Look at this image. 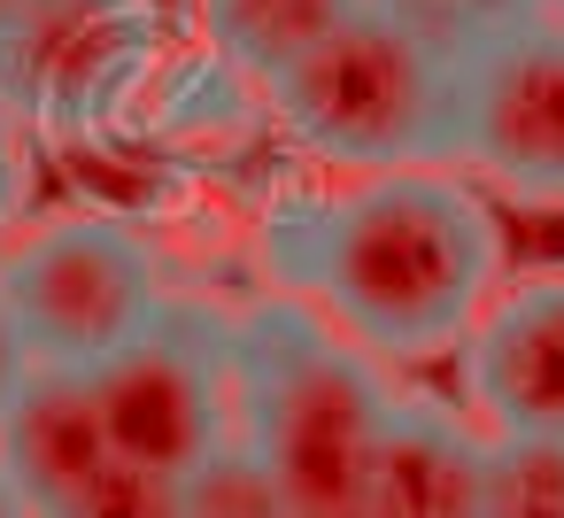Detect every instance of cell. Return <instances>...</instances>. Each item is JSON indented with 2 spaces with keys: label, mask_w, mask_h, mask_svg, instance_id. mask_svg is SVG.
<instances>
[{
  "label": "cell",
  "mask_w": 564,
  "mask_h": 518,
  "mask_svg": "<svg viewBox=\"0 0 564 518\" xmlns=\"http://www.w3.org/2000/svg\"><path fill=\"white\" fill-rule=\"evenodd\" d=\"M17 202H24V171H17V148H9V125H0V233H9V217H17Z\"/></svg>",
  "instance_id": "cell-15"
},
{
  "label": "cell",
  "mask_w": 564,
  "mask_h": 518,
  "mask_svg": "<svg viewBox=\"0 0 564 518\" xmlns=\"http://www.w3.org/2000/svg\"><path fill=\"white\" fill-rule=\"evenodd\" d=\"M178 518H286V503H279L271 472L256 464V449L232 433L194 472H178Z\"/></svg>",
  "instance_id": "cell-12"
},
{
  "label": "cell",
  "mask_w": 564,
  "mask_h": 518,
  "mask_svg": "<svg viewBox=\"0 0 564 518\" xmlns=\"http://www.w3.org/2000/svg\"><path fill=\"white\" fill-rule=\"evenodd\" d=\"M32 364H24V348H17V325H9V310H0V410H9V395H17V379H24Z\"/></svg>",
  "instance_id": "cell-16"
},
{
  "label": "cell",
  "mask_w": 564,
  "mask_h": 518,
  "mask_svg": "<svg viewBox=\"0 0 564 518\" xmlns=\"http://www.w3.org/2000/svg\"><path fill=\"white\" fill-rule=\"evenodd\" d=\"M394 387L310 302L232 310V433L271 472L286 518H356Z\"/></svg>",
  "instance_id": "cell-2"
},
{
  "label": "cell",
  "mask_w": 564,
  "mask_h": 518,
  "mask_svg": "<svg viewBox=\"0 0 564 518\" xmlns=\"http://www.w3.org/2000/svg\"><path fill=\"white\" fill-rule=\"evenodd\" d=\"M263 94L279 125L340 171H456L464 55L417 40L379 9H356Z\"/></svg>",
  "instance_id": "cell-3"
},
{
  "label": "cell",
  "mask_w": 564,
  "mask_h": 518,
  "mask_svg": "<svg viewBox=\"0 0 564 518\" xmlns=\"http://www.w3.org/2000/svg\"><path fill=\"white\" fill-rule=\"evenodd\" d=\"M109 433H101V410H94V387L86 371H55V364H32L0 410V472L24 495L32 518H63L94 472L109 464Z\"/></svg>",
  "instance_id": "cell-8"
},
{
  "label": "cell",
  "mask_w": 564,
  "mask_h": 518,
  "mask_svg": "<svg viewBox=\"0 0 564 518\" xmlns=\"http://www.w3.org/2000/svg\"><path fill=\"white\" fill-rule=\"evenodd\" d=\"M456 163L525 202H564V24L556 17L533 9L464 55Z\"/></svg>",
  "instance_id": "cell-6"
},
{
  "label": "cell",
  "mask_w": 564,
  "mask_h": 518,
  "mask_svg": "<svg viewBox=\"0 0 564 518\" xmlns=\"http://www.w3.org/2000/svg\"><path fill=\"white\" fill-rule=\"evenodd\" d=\"M263 263L371 364H425L479 325L502 279V225L456 171H364L356 186L271 202Z\"/></svg>",
  "instance_id": "cell-1"
},
{
  "label": "cell",
  "mask_w": 564,
  "mask_h": 518,
  "mask_svg": "<svg viewBox=\"0 0 564 518\" xmlns=\"http://www.w3.org/2000/svg\"><path fill=\"white\" fill-rule=\"evenodd\" d=\"M479 518H564V433H479Z\"/></svg>",
  "instance_id": "cell-11"
},
{
  "label": "cell",
  "mask_w": 564,
  "mask_h": 518,
  "mask_svg": "<svg viewBox=\"0 0 564 518\" xmlns=\"http://www.w3.org/2000/svg\"><path fill=\"white\" fill-rule=\"evenodd\" d=\"M101 433L140 472H194L217 441H232V310L163 302L117 356L86 371Z\"/></svg>",
  "instance_id": "cell-5"
},
{
  "label": "cell",
  "mask_w": 564,
  "mask_h": 518,
  "mask_svg": "<svg viewBox=\"0 0 564 518\" xmlns=\"http://www.w3.org/2000/svg\"><path fill=\"white\" fill-rule=\"evenodd\" d=\"M533 9H541V17H556V24H564V0H533Z\"/></svg>",
  "instance_id": "cell-18"
},
{
  "label": "cell",
  "mask_w": 564,
  "mask_h": 518,
  "mask_svg": "<svg viewBox=\"0 0 564 518\" xmlns=\"http://www.w3.org/2000/svg\"><path fill=\"white\" fill-rule=\"evenodd\" d=\"M364 9L410 24L417 40H433V47H448V55H471L479 40H495V32H510L518 17H533V0H364Z\"/></svg>",
  "instance_id": "cell-13"
},
{
  "label": "cell",
  "mask_w": 564,
  "mask_h": 518,
  "mask_svg": "<svg viewBox=\"0 0 564 518\" xmlns=\"http://www.w3.org/2000/svg\"><path fill=\"white\" fill-rule=\"evenodd\" d=\"M464 395L495 433H564V271L487 294L464 333Z\"/></svg>",
  "instance_id": "cell-7"
},
{
  "label": "cell",
  "mask_w": 564,
  "mask_h": 518,
  "mask_svg": "<svg viewBox=\"0 0 564 518\" xmlns=\"http://www.w3.org/2000/svg\"><path fill=\"white\" fill-rule=\"evenodd\" d=\"M155 248L117 217H55L0 248V310L17 325L24 364L94 371L163 310Z\"/></svg>",
  "instance_id": "cell-4"
},
{
  "label": "cell",
  "mask_w": 564,
  "mask_h": 518,
  "mask_svg": "<svg viewBox=\"0 0 564 518\" xmlns=\"http://www.w3.org/2000/svg\"><path fill=\"white\" fill-rule=\"evenodd\" d=\"M63 518H178V479L109 456V464L94 472V487H86Z\"/></svg>",
  "instance_id": "cell-14"
},
{
  "label": "cell",
  "mask_w": 564,
  "mask_h": 518,
  "mask_svg": "<svg viewBox=\"0 0 564 518\" xmlns=\"http://www.w3.org/2000/svg\"><path fill=\"white\" fill-rule=\"evenodd\" d=\"M0 518H32V510H24V495L9 487V472H0Z\"/></svg>",
  "instance_id": "cell-17"
},
{
  "label": "cell",
  "mask_w": 564,
  "mask_h": 518,
  "mask_svg": "<svg viewBox=\"0 0 564 518\" xmlns=\"http://www.w3.org/2000/svg\"><path fill=\"white\" fill-rule=\"evenodd\" d=\"M364 0H202V40L225 78L271 86L286 78L317 40H333Z\"/></svg>",
  "instance_id": "cell-10"
},
{
  "label": "cell",
  "mask_w": 564,
  "mask_h": 518,
  "mask_svg": "<svg viewBox=\"0 0 564 518\" xmlns=\"http://www.w3.org/2000/svg\"><path fill=\"white\" fill-rule=\"evenodd\" d=\"M356 518H479V433L425 395H394Z\"/></svg>",
  "instance_id": "cell-9"
}]
</instances>
